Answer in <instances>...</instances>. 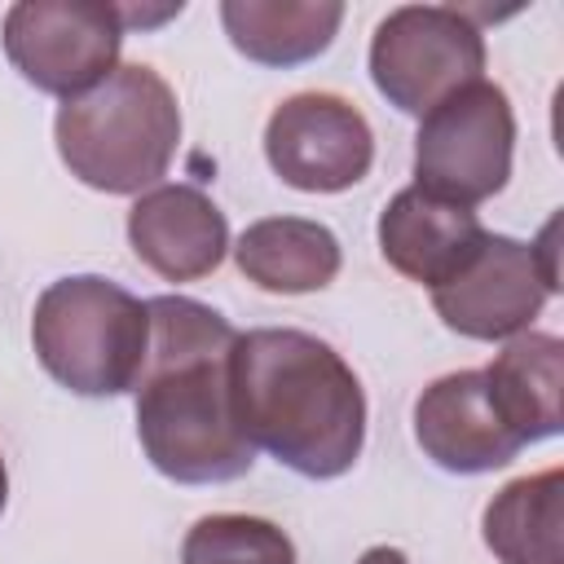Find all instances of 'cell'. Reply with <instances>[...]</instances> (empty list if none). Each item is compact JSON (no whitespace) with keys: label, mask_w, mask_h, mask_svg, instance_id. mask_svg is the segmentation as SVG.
<instances>
[{"label":"cell","mask_w":564,"mask_h":564,"mask_svg":"<svg viewBox=\"0 0 564 564\" xmlns=\"http://www.w3.org/2000/svg\"><path fill=\"white\" fill-rule=\"evenodd\" d=\"M150 352L137 379V441L176 485H225L251 471L256 449L234 419L229 357L238 330L189 295H154Z\"/></svg>","instance_id":"obj_1"},{"label":"cell","mask_w":564,"mask_h":564,"mask_svg":"<svg viewBox=\"0 0 564 564\" xmlns=\"http://www.w3.org/2000/svg\"><path fill=\"white\" fill-rule=\"evenodd\" d=\"M234 419L251 449L308 480L344 476L366 445V392L352 366L317 335L260 326L234 339Z\"/></svg>","instance_id":"obj_2"},{"label":"cell","mask_w":564,"mask_h":564,"mask_svg":"<svg viewBox=\"0 0 564 564\" xmlns=\"http://www.w3.org/2000/svg\"><path fill=\"white\" fill-rule=\"evenodd\" d=\"M53 137L70 176L88 189L141 194L172 167L181 145V106L154 66L128 62L84 97L62 101Z\"/></svg>","instance_id":"obj_3"},{"label":"cell","mask_w":564,"mask_h":564,"mask_svg":"<svg viewBox=\"0 0 564 564\" xmlns=\"http://www.w3.org/2000/svg\"><path fill=\"white\" fill-rule=\"evenodd\" d=\"M40 366L75 397L132 392L150 352V308L110 278L75 273L40 291L31 313Z\"/></svg>","instance_id":"obj_4"},{"label":"cell","mask_w":564,"mask_h":564,"mask_svg":"<svg viewBox=\"0 0 564 564\" xmlns=\"http://www.w3.org/2000/svg\"><path fill=\"white\" fill-rule=\"evenodd\" d=\"M516 115L494 79H471L436 101L414 132V185L441 203L476 207L511 176Z\"/></svg>","instance_id":"obj_5"},{"label":"cell","mask_w":564,"mask_h":564,"mask_svg":"<svg viewBox=\"0 0 564 564\" xmlns=\"http://www.w3.org/2000/svg\"><path fill=\"white\" fill-rule=\"evenodd\" d=\"M485 35L467 9L454 4H401L370 40V79L401 115H427L436 101L480 79Z\"/></svg>","instance_id":"obj_6"},{"label":"cell","mask_w":564,"mask_h":564,"mask_svg":"<svg viewBox=\"0 0 564 564\" xmlns=\"http://www.w3.org/2000/svg\"><path fill=\"white\" fill-rule=\"evenodd\" d=\"M123 18L101 0H18L4 13V53L13 70L62 101L84 97L119 66Z\"/></svg>","instance_id":"obj_7"},{"label":"cell","mask_w":564,"mask_h":564,"mask_svg":"<svg viewBox=\"0 0 564 564\" xmlns=\"http://www.w3.org/2000/svg\"><path fill=\"white\" fill-rule=\"evenodd\" d=\"M264 159L291 189L339 194L370 172L375 132L348 97L295 93L264 123Z\"/></svg>","instance_id":"obj_8"},{"label":"cell","mask_w":564,"mask_h":564,"mask_svg":"<svg viewBox=\"0 0 564 564\" xmlns=\"http://www.w3.org/2000/svg\"><path fill=\"white\" fill-rule=\"evenodd\" d=\"M555 291L546 286L529 242L507 234H485L480 251L441 286H432L436 317L467 339H511L529 330L542 304Z\"/></svg>","instance_id":"obj_9"},{"label":"cell","mask_w":564,"mask_h":564,"mask_svg":"<svg viewBox=\"0 0 564 564\" xmlns=\"http://www.w3.org/2000/svg\"><path fill=\"white\" fill-rule=\"evenodd\" d=\"M414 441L441 471L454 476H480L507 467L524 449V441L502 423L498 405L489 401L480 370H454L419 392Z\"/></svg>","instance_id":"obj_10"},{"label":"cell","mask_w":564,"mask_h":564,"mask_svg":"<svg viewBox=\"0 0 564 564\" xmlns=\"http://www.w3.org/2000/svg\"><path fill=\"white\" fill-rule=\"evenodd\" d=\"M128 242L163 282H194L216 273L229 251L225 212L194 185H154L128 212Z\"/></svg>","instance_id":"obj_11"},{"label":"cell","mask_w":564,"mask_h":564,"mask_svg":"<svg viewBox=\"0 0 564 564\" xmlns=\"http://www.w3.org/2000/svg\"><path fill=\"white\" fill-rule=\"evenodd\" d=\"M485 225L476 220L471 207H454L441 203L432 194H423L419 185H405L401 194H392V203L379 216V251L383 260L419 282V286H441L449 282L485 242Z\"/></svg>","instance_id":"obj_12"},{"label":"cell","mask_w":564,"mask_h":564,"mask_svg":"<svg viewBox=\"0 0 564 564\" xmlns=\"http://www.w3.org/2000/svg\"><path fill=\"white\" fill-rule=\"evenodd\" d=\"M489 401L498 405L502 423L524 441L560 436L564 410H560V383H564V344L542 330H520L507 339V348L480 370Z\"/></svg>","instance_id":"obj_13"},{"label":"cell","mask_w":564,"mask_h":564,"mask_svg":"<svg viewBox=\"0 0 564 564\" xmlns=\"http://www.w3.org/2000/svg\"><path fill=\"white\" fill-rule=\"evenodd\" d=\"M238 273L273 295H308L335 282L339 273V238L304 216H264L242 229L234 242Z\"/></svg>","instance_id":"obj_14"},{"label":"cell","mask_w":564,"mask_h":564,"mask_svg":"<svg viewBox=\"0 0 564 564\" xmlns=\"http://www.w3.org/2000/svg\"><path fill=\"white\" fill-rule=\"evenodd\" d=\"M220 22L229 44L260 66H300L330 48L344 4L335 0H225Z\"/></svg>","instance_id":"obj_15"},{"label":"cell","mask_w":564,"mask_h":564,"mask_svg":"<svg viewBox=\"0 0 564 564\" xmlns=\"http://www.w3.org/2000/svg\"><path fill=\"white\" fill-rule=\"evenodd\" d=\"M485 546L498 564H564V471L546 467L494 494Z\"/></svg>","instance_id":"obj_16"},{"label":"cell","mask_w":564,"mask_h":564,"mask_svg":"<svg viewBox=\"0 0 564 564\" xmlns=\"http://www.w3.org/2000/svg\"><path fill=\"white\" fill-rule=\"evenodd\" d=\"M181 564H295V542L273 520L220 511L185 533Z\"/></svg>","instance_id":"obj_17"},{"label":"cell","mask_w":564,"mask_h":564,"mask_svg":"<svg viewBox=\"0 0 564 564\" xmlns=\"http://www.w3.org/2000/svg\"><path fill=\"white\" fill-rule=\"evenodd\" d=\"M555 238H560V220H546L542 234H538V242H529L533 256H538V269H542V278H546L551 291H560V247H555Z\"/></svg>","instance_id":"obj_18"},{"label":"cell","mask_w":564,"mask_h":564,"mask_svg":"<svg viewBox=\"0 0 564 564\" xmlns=\"http://www.w3.org/2000/svg\"><path fill=\"white\" fill-rule=\"evenodd\" d=\"M357 564H405V551H397V546H370Z\"/></svg>","instance_id":"obj_19"},{"label":"cell","mask_w":564,"mask_h":564,"mask_svg":"<svg viewBox=\"0 0 564 564\" xmlns=\"http://www.w3.org/2000/svg\"><path fill=\"white\" fill-rule=\"evenodd\" d=\"M4 498H9V471H4V454H0V511H4Z\"/></svg>","instance_id":"obj_20"}]
</instances>
